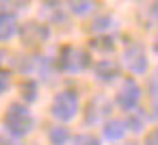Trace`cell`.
<instances>
[{"label": "cell", "mask_w": 158, "mask_h": 145, "mask_svg": "<svg viewBox=\"0 0 158 145\" xmlns=\"http://www.w3.org/2000/svg\"><path fill=\"white\" fill-rule=\"evenodd\" d=\"M115 24V18L104 13V15H98L93 22H91V33H95V37H102V35H110V28Z\"/></svg>", "instance_id": "12"}, {"label": "cell", "mask_w": 158, "mask_h": 145, "mask_svg": "<svg viewBox=\"0 0 158 145\" xmlns=\"http://www.w3.org/2000/svg\"><path fill=\"white\" fill-rule=\"evenodd\" d=\"M39 18H44L46 22L50 24H56V22H65V13H63V7L59 2H44L41 9H39Z\"/></svg>", "instance_id": "10"}, {"label": "cell", "mask_w": 158, "mask_h": 145, "mask_svg": "<svg viewBox=\"0 0 158 145\" xmlns=\"http://www.w3.org/2000/svg\"><path fill=\"white\" fill-rule=\"evenodd\" d=\"M35 130V117L22 102H11L5 113V132L13 139H24Z\"/></svg>", "instance_id": "1"}, {"label": "cell", "mask_w": 158, "mask_h": 145, "mask_svg": "<svg viewBox=\"0 0 158 145\" xmlns=\"http://www.w3.org/2000/svg\"><path fill=\"white\" fill-rule=\"evenodd\" d=\"M67 7H69V11H72L74 15H78V18L89 15V13L95 9V5H93V2H69Z\"/></svg>", "instance_id": "18"}, {"label": "cell", "mask_w": 158, "mask_h": 145, "mask_svg": "<svg viewBox=\"0 0 158 145\" xmlns=\"http://www.w3.org/2000/svg\"><path fill=\"white\" fill-rule=\"evenodd\" d=\"M9 85H11V74L7 69H0V95L9 89Z\"/></svg>", "instance_id": "21"}, {"label": "cell", "mask_w": 158, "mask_h": 145, "mask_svg": "<svg viewBox=\"0 0 158 145\" xmlns=\"http://www.w3.org/2000/svg\"><path fill=\"white\" fill-rule=\"evenodd\" d=\"M22 95L26 102H35L37 100V80H33V78L24 80L22 82Z\"/></svg>", "instance_id": "17"}, {"label": "cell", "mask_w": 158, "mask_h": 145, "mask_svg": "<svg viewBox=\"0 0 158 145\" xmlns=\"http://www.w3.org/2000/svg\"><path fill=\"white\" fill-rule=\"evenodd\" d=\"M123 65H126L132 74L143 76V74L149 69V59H147L145 46H143V44H130V46L123 50Z\"/></svg>", "instance_id": "5"}, {"label": "cell", "mask_w": 158, "mask_h": 145, "mask_svg": "<svg viewBox=\"0 0 158 145\" xmlns=\"http://www.w3.org/2000/svg\"><path fill=\"white\" fill-rule=\"evenodd\" d=\"M78 110H80V97H78V93H76L74 89H63V91H59V93L52 97L50 113H52L54 119L67 123V121L76 119Z\"/></svg>", "instance_id": "2"}, {"label": "cell", "mask_w": 158, "mask_h": 145, "mask_svg": "<svg viewBox=\"0 0 158 145\" xmlns=\"http://www.w3.org/2000/svg\"><path fill=\"white\" fill-rule=\"evenodd\" d=\"M123 145H136V143H123Z\"/></svg>", "instance_id": "24"}, {"label": "cell", "mask_w": 158, "mask_h": 145, "mask_svg": "<svg viewBox=\"0 0 158 145\" xmlns=\"http://www.w3.org/2000/svg\"><path fill=\"white\" fill-rule=\"evenodd\" d=\"M128 128H126V121L123 119H108L104 123V136L108 141H121L126 136Z\"/></svg>", "instance_id": "11"}, {"label": "cell", "mask_w": 158, "mask_h": 145, "mask_svg": "<svg viewBox=\"0 0 158 145\" xmlns=\"http://www.w3.org/2000/svg\"><path fill=\"white\" fill-rule=\"evenodd\" d=\"M48 139L52 145H67L69 143V130L65 126H54L48 130Z\"/></svg>", "instance_id": "13"}, {"label": "cell", "mask_w": 158, "mask_h": 145, "mask_svg": "<svg viewBox=\"0 0 158 145\" xmlns=\"http://www.w3.org/2000/svg\"><path fill=\"white\" fill-rule=\"evenodd\" d=\"M113 113V102L106 97V95H95L89 104H87V110H85V123L87 126H95V123H106L108 117Z\"/></svg>", "instance_id": "6"}, {"label": "cell", "mask_w": 158, "mask_h": 145, "mask_svg": "<svg viewBox=\"0 0 158 145\" xmlns=\"http://www.w3.org/2000/svg\"><path fill=\"white\" fill-rule=\"evenodd\" d=\"M143 15H145V24L152 28V26H158V2H152L143 9Z\"/></svg>", "instance_id": "19"}, {"label": "cell", "mask_w": 158, "mask_h": 145, "mask_svg": "<svg viewBox=\"0 0 158 145\" xmlns=\"http://www.w3.org/2000/svg\"><path fill=\"white\" fill-rule=\"evenodd\" d=\"M18 18L11 11H0V41H9L18 35Z\"/></svg>", "instance_id": "9"}, {"label": "cell", "mask_w": 158, "mask_h": 145, "mask_svg": "<svg viewBox=\"0 0 158 145\" xmlns=\"http://www.w3.org/2000/svg\"><path fill=\"white\" fill-rule=\"evenodd\" d=\"M0 145H18V139L9 136V134L5 132V134H0Z\"/></svg>", "instance_id": "23"}, {"label": "cell", "mask_w": 158, "mask_h": 145, "mask_svg": "<svg viewBox=\"0 0 158 145\" xmlns=\"http://www.w3.org/2000/svg\"><path fill=\"white\" fill-rule=\"evenodd\" d=\"M0 56H2V52H0Z\"/></svg>", "instance_id": "25"}, {"label": "cell", "mask_w": 158, "mask_h": 145, "mask_svg": "<svg viewBox=\"0 0 158 145\" xmlns=\"http://www.w3.org/2000/svg\"><path fill=\"white\" fill-rule=\"evenodd\" d=\"M141 95H143V91H141L139 82H136L134 78H126V80L119 85L117 93H115V102H117V106H119L121 110L132 113V110H136V106H139V102H141Z\"/></svg>", "instance_id": "4"}, {"label": "cell", "mask_w": 158, "mask_h": 145, "mask_svg": "<svg viewBox=\"0 0 158 145\" xmlns=\"http://www.w3.org/2000/svg\"><path fill=\"white\" fill-rule=\"evenodd\" d=\"M18 33H20V37H22V44H24V46H31V48L46 44L48 37H50V28H48L46 24H39V22H28V24H24Z\"/></svg>", "instance_id": "7"}, {"label": "cell", "mask_w": 158, "mask_h": 145, "mask_svg": "<svg viewBox=\"0 0 158 145\" xmlns=\"http://www.w3.org/2000/svg\"><path fill=\"white\" fill-rule=\"evenodd\" d=\"M93 74H95V78H98L100 82L108 85V82H115V80L119 78L121 65H119L117 61H113V59H102V61H98V63L93 65Z\"/></svg>", "instance_id": "8"}, {"label": "cell", "mask_w": 158, "mask_h": 145, "mask_svg": "<svg viewBox=\"0 0 158 145\" xmlns=\"http://www.w3.org/2000/svg\"><path fill=\"white\" fill-rule=\"evenodd\" d=\"M149 102H152V117H158V69L149 78Z\"/></svg>", "instance_id": "15"}, {"label": "cell", "mask_w": 158, "mask_h": 145, "mask_svg": "<svg viewBox=\"0 0 158 145\" xmlns=\"http://www.w3.org/2000/svg\"><path fill=\"white\" fill-rule=\"evenodd\" d=\"M143 126H145V115H143V110H132V113H128V119H126V128H128V130L141 132Z\"/></svg>", "instance_id": "14"}, {"label": "cell", "mask_w": 158, "mask_h": 145, "mask_svg": "<svg viewBox=\"0 0 158 145\" xmlns=\"http://www.w3.org/2000/svg\"><path fill=\"white\" fill-rule=\"evenodd\" d=\"M143 145H158V128H154L147 136H145V143Z\"/></svg>", "instance_id": "22"}, {"label": "cell", "mask_w": 158, "mask_h": 145, "mask_svg": "<svg viewBox=\"0 0 158 145\" xmlns=\"http://www.w3.org/2000/svg\"><path fill=\"white\" fill-rule=\"evenodd\" d=\"M72 145H102V143H100L98 136L85 132V134H76V136L72 139Z\"/></svg>", "instance_id": "20"}, {"label": "cell", "mask_w": 158, "mask_h": 145, "mask_svg": "<svg viewBox=\"0 0 158 145\" xmlns=\"http://www.w3.org/2000/svg\"><path fill=\"white\" fill-rule=\"evenodd\" d=\"M56 65L65 74H82L85 69L91 67V54L80 46H63Z\"/></svg>", "instance_id": "3"}, {"label": "cell", "mask_w": 158, "mask_h": 145, "mask_svg": "<svg viewBox=\"0 0 158 145\" xmlns=\"http://www.w3.org/2000/svg\"><path fill=\"white\" fill-rule=\"evenodd\" d=\"M91 48L93 50H100V52H113L115 48V39L110 35H102V37H95L91 41Z\"/></svg>", "instance_id": "16"}]
</instances>
